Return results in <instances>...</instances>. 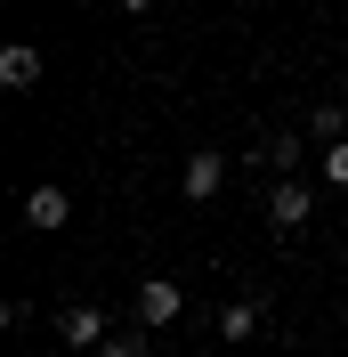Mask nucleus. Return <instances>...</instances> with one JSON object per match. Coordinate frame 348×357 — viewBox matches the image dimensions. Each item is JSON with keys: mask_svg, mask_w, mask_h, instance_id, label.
Masks as SVG:
<instances>
[{"mask_svg": "<svg viewBox=\"0 0 348 357\" xmlns=\"http://www.w3.org/2000/svg\"><path fill=\"white\" fill-rule=\"evenodd\" d=\"M57 341H65V349H106V341H113V325H106V309L73 301V309H57Z\"/></svg>", "mask_w": 348, "mask_h": 357, "instance_id": "obj_1", "label": "nucleus"}, {"mask_svg": "<svg viewBox=\"0 0 348 357\" xmlns=\"http://www.w3.org/2000/svg\"><path fill=\"white\" fill-rule=\"evenodd\" d=\"M178 309H187V292L171 284V276H146V284H138V325H178Z\"/></svg>", "mask_w": 348, "mask_h": 357, "instance_id": "obj_2", "label": "nucleus"}, {"mask_svg": "<svg viewBox=\"0 0 348 357\" xmlns=\"http://www.w3.org/2000/svg\"><path fill=\"white\" fill-rule=\"evenodd\" d=\"M267 227H276V236H300V227H308V187H300V178H276V195H267Z\"/></svg>", "mask_w": 348, "mask_h": 357, "instance_id": "obj_3", "label": "nucleus"}, {"mask_svg": "<svg viewBox=\"0 0 348 357\" xmlns=\"http://www.w3.org/2000/svg\"><path fill=\"white\" fill-rule=\"evenodd\" d=\"M65 220H73V195H65V187H33V195H24V227H41V236H57Z\"/></svg>", "mask_w": 348, "mask_h": 357, "instance_id": "obj_4", "label": "nucleus"}, {"mask_svg": "<svg viewBox=\"0 0 348 357\" xmlns=\"http://www.w3.org/2000/svg\"><path fill=\"white\" fill-rule=\"evenodd\" d=\"M219 178H227V155H211V146H203V155H187V178H178V187H187V203H211Z\"/></svg>", "mask_w": 348, "mask_h": 357, "instance_id": "obj_5", "label": "nucleus"}, {"mask_svg": "<svg viewBox=\"0 0 348 357\" xmlns=\"http://www.w3.org/2000/svg\"><path fill=\"white\" fill-rule=\"evenodd\" d=\"M33 82H41V49H0V89H33Z\"/></svg>", "mask_w": 348, "mask_h": 357, "instance_id": "obj_6", "label": "nucleus"}, {"mask_svg": "<svg viewBox=\"0 0 348 357\" xmlns=\"http://www.w3.org/2000/svg\"><path fill=\"white\" fill-rule=\"evenodd\" d=\"M260 162H276V171L292 178V171H300V162H308V146H300V138H292V130H276V138H267V146H260Z\"/></svg>", "mask_w": 348, "mask_h": 357, "instance_id": "obj_7", "label": "nucleus"}, {"mask_svg": "<svg viewBox=\"0 0 348 357\" xmlns=\"http://www.w3.org/2000/svg\"><path fill=\"white\" fill-rule=\"evenodd\" d=\"M340 130H348L340 106H316V114H308V138H316V146H340Z\"/></svg>", "mask_w": 348, "mask_h": 357, "instance_id": "obj_8", "label": "nucleus"}, {"mask_svg": "<svg viewBox=\"0 0 348 357\" xmlns=\"http://www.w3.org/2000/svg\"><path fill=\"white\" fill-rule=\"evenodd\" d=\"M219 333H227V341H251V333H260V309H251V301H235V309L219 317Z\"/></svg>", "mask_w": 348, "mask_h": 357, "instance_id": "obj_9", "label": "nucleus"}, {"mask_svg": "<svg viewBox=\"0 0 348 357\" xmlns=\"http://www.w3.org/2000/svg\"><path fill=\"white\" fill-rule=\"evenodd\" d=\"M97 357H146V333H113V341H106Z\"/></svg>", "mask_w": 348, "mask_h": 357, "instance_id": "obj_10", "label": "nucleus"}, {"mask_svg": "<svg viewBox=\"0 0 348 357\" xmlns=\"http://www.w3.org/2000/svg\"><path fill=\"white\" fill-rule=\"evenodd\" d=\"M324 178H332V187H348V138H340V146H324Z\"/></svg>", "mask_w": 348, "mask_h": 357, "instance_id": "obj_11", "label": "nucleus"}, {"mask_svg": "<svg viewBox=\"0 0 348 357\" xmlns=\"http://www.w3.org/2000/svg\"><path fill=\"white\" fill-rule=\"evenodd\" d=\"M122 8H130V17H138V8H154V0H122Z\"/></svg>", "mask_w": 348, "mask_h": 357, "instance_id": "obj_12", "label": "nucleus"}]
</instances>
